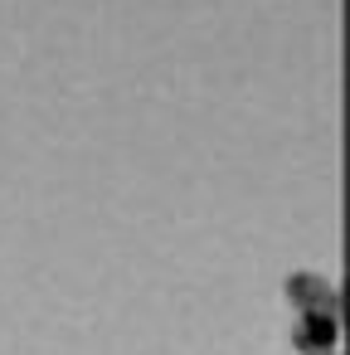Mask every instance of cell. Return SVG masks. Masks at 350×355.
Returning a JSON list of instances; mask_svg holds the SVG:
<instances>
[{
    "instance_id": "6da1fadb",
    "label": "cell",
    "mask_w": 350,
    "mask_h": 355,
    "mask_svg": "<svg viewBox=\"0 0 350 355\" xmlns=\"http://www.w3.org/2000/svg\"><path fill=\"white\" fill-rule=\"evenodd\" d=\"M331 336H335V321L321 316V311H306V316H301V331H297V345H306V350H326Z\"/></svg>"
}]
</instances>
